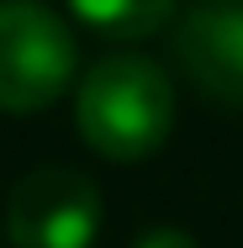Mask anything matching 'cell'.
Returning <instances> with one entry per match:
<instances>
[{"instance_id": "6", "label": "cell", "mask_w": 243, "mask_h": 248, "mask_svg": "<svg viewBox=\"0 0 243 248\" xmlns=\"http://www.w3.org/2000/svg\"><path fill=\"white\" fill-rule=\"evenodd\" d=\"M138 248H201V243H195L185 227H148L143 238H138Z\"/></svg>"}, {"instance_id": "1", "label": "cell", "mask_w": 243, "mask_h": 248, "mask_svg": "<svg viewBox=\"0 0 243 248\" xmlns=\"http://www.w3.org/2000/svg\"><path fill=\"white\" fill-rule=\"evenodd\" d=\"M80 138L111 164H143L169 143L175 85L143 53H106L80 74L74 90Z\"/></svg>"}, {"instance_id": "2", "label": "cell", "mask_w": 243, "mask_h": 248, "mask_svg": "<svg viewBox=\"0 0 243 248\" xmlns=\"http://www.w3.org/2000/svg\"><path fill=\"white\" fill-rule=\"evenodd\" d=\"M80 43L43 0H0V111L32 116L74 85Z\"/></svg>"}, {"instance_id": "3", "label": "cell", "mask_w": 243, "mask_h": 248, "mask_svg": "<svg viewBox=\"0 0 243 248\" xmlns=\"http://www.w3.org/2000/svg\"><path fill=\"white\" fill-rule=\"evenodd\" d=\"M100 190L80 169H32L5 201V238L16 248H90L100 232Z\"/></svg>"}, {"instance_id": "5", "label": "cell", "mask_w": 243, "mask_h": 248, "mask_svg": "<svg viewBox=\"0 0 243 248\" xmlns=\"http://www.w3.org/2000/svg\"><path fill=\"white\" fill-rule=\"evenodd\" d=\"M69 16L106 43H143L175 27L180 0H69Z\"/></svg>"}, {"instance_id": "4", "label": "cell", "mask_w": 243, "mask_h": 248, "mask_svg": "<svg viewBox=\"0 0 243 248\" xmlns=\"http://www.w3.org/2000/svg\"><path fill=\"white\" fill-rule=\"evenodd\" d=\"M169 43L201 95L243 111V0H191L175 16Z\"/></svg>"}]
</instances>
